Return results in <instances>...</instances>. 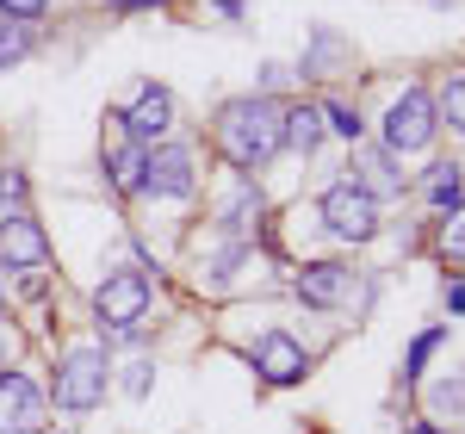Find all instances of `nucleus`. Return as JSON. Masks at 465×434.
Masks as SVG:
<instances>
[{
    "label": "nucleus",
    "instance_id": "f257e3e1",
    "mask_svg": "<svg viewBox=\"0 0 465 434\" xmlns=\"http://www.w3.org/2000/svg\"><path fill=\"white\" fill-rule=\"evenodd\" d=\"M217 149L236 174H261L286 149V100L273 94H242L217 112Z\"/></svg>",
    "mask_w": 465,
    "mask_h": 434
},
{
    "label": "nucleus",
    "instance_id": "f03ea898",
    "mask_svg": "<svg viewBox=\"0 0 465 434\" xmlns=\"http://www.w3.org/2000/svg\"><path fill=\"white\" fill-rule=\"evenodd\" d=\"M379 131H385V149L391 155H422L434 143V131H440V112H434V94L422 81H410L403 94H391V106L379 118Z\"/></svg>",
    "mask_w": 465,
    "mask_h": 434
},
{
    "label": "nucleus",
    "instance_id": "7ed1b4c3",
    "mask_svg": "<svg viewBox=\"0 0 465 434\" xmlns=\"http://www.w3.org/2000/svg\"><path fill=\"white\" fill-rule=\"evenodd\" d=\"M106 379H112V360L100 341H81L63 354L56 366V409H69V416H87V409H100L106 403Z\"/></svg>",
    "mask_w": 465,
    "mask_h": 434
},
{
    "label": "nucleus",
    "instance_id": "20e7f679",
    "mask_svg": "<svg viewBox=\"0 0 465 434\" xmlns=\"http://www.w3.org/2000/svg\"><path fill=\"white\" fill-rule=\"evenodd\" d=\"M143 317H149V280L143 273H112V280H100V291H94V323H100L106 341L143 335Z\"/></svg>",
    "mask_w": 465,
    "mask_h": 434
},
{
    "label": "nucleus",
    "instance_id": "39448f33",
    "mask_svg": "<svg viewBox=\"0 0 465 434\" xmlns=\"http://www.w3.org/2000/svg\"><path fill=\"white\" fill-rule=\"evenodd\" d=\"M317 217H322V230H329V236H335V242H372V236H379V223H385V217H379V199H372V192H360L354 181H335L329 186V192H322L317 199Z\"/></svg>",
    "mask_w": 465,
    "mask_h": 434
},
{
    "label": "nucleus",
    "instance_id": "423d86ee",
    "mask_svg": "<svg viewBox=\"0 0 465 434\" xmlns=\"http://www.w3.org/2000/svg\"><path fill=\"white\" fill-rule=\"evenodd\" d=\"M143 192H155V199H193L199 192V155L186 143H149Z\"/></svg>",
    "mask_w": 465,
    "mask_h": 434
},
{
    "label": "nucleus",
    "instance_id": "0eeeda50",
    "mask_svg": "<svg viewBox=\"0 0 465 434\" xmlns=\"http://www.w3.org/2000/svg\"><path fill=\"white\" fill-rule=\"evenodd\" d=\"M254 372H261V385H304V372H311V354H304V341L298 335H286V329H267L261 341L249 348Z\"/></svg>",
    "mask_w": 465,
    "mask_h": 434
},
{
    "label": "nucleus",
    "instance_id": "6e6552de",
    "mask_svg": "<svg viewBox=\"0 0 465 434\" xmlns=\"http://www.w3.org/2000/svg\"><path fill=\"white\" fill-rule=\"evenodd\" d=\"M292 291H298L311 311H341V304H354L360 280H354L348 261H304L298 280H292Z\"/></svg>",
    "mask_w": 465,
    "mask_h": 434
},
{
    "label": "nucleus",
    "instance_id": "1a4fd4ad",
    "mask_svg": "<svg viewBox=\"0 0 465 434\" xmlns=\"http://www.w3.org/2000/svg\"><path fill=\"white\" fill-rule=\"evenodd\" d=\"M112 131H106V181L118 199H137L143 192V168H149V143H137L124 124H118V112H106Z\"/></svg>",
    "mask_w": 465,
    "mask_h": 434
},
{
    "label": "nucleus",
    "instance_id": "9d476101",
    "mask_svg": "<svg viewBox=\"0 0 465 434\" xmlns=\"http://www.w3.org/2000/svg\"><path fill=\"white\" fill-rule=\"evenodd\" d=\"M50 267V236L32 212L0 223V273H44Z\"/></svg>",
    "mask_w": 465,
    "mask_h": 434
},
{
    "label": "nucleus",
    "instance_id": "9b49d317",
    "mask_svg": "<svg viewBox=\"0 0 465 434\" xmlns=\"http://www.w3.org/2000/svg\"><path fill=\"white\" fill-rule=\"evenodd\" d=\"M354 174L348 181L360 186V192H372V199H403V155H391L385 143H354V162H348Z\"/></svg>",
    "mask_w": 465,
    "mask_h": 434
},
{
    "label": "nucleus",
    "instance_id": "f8f14e48",
    "mask_svg": "<svg viewBox=\"0 0 465 434\" xmlns=\"http://www.w3.org/2000/svg\"><path fill=\"white\" fill-rule=\"evenodd\" d=\"M261 223H267V205H261V192H254V174H236L230 192L217 199V230H223L230 242H254Z\"/></svg>",
    "mask_w": 465,
    "mask_h": 434
},
{
    "label": "nucleus",
    "instance_id": "ddd939ff",
    "mask_svg": "<svg viewBox=\"0 0 465 434\" xmlns=\"http://www.w3.org/2000/svg\"><path fill=\"white\" fill-rule=\"evenodd\" d=\"M118 124H124L137 143H168V131H174V94L155 87V81H143V94L118 112Z\"/></svg>",
    "mask_w": 465,
    "mask_h": 434
},
{
    "label": "nucleus",
    "instance_id": "4468645a",
    "mask_svg": "<svg viewBox=\"0 0 465 434\" xmlns=\"http://www.w3.org/2000/svg\"><path fill=\"white\" fill-rule=\"evenodd\" d=\"M44 429V391L25 372H0V434H32Z\"/></svg>",
    "mask_w": 465,
    "mask_h": 434
},
{
    "label": "nucleus",
    "instance_id": "2eb2a0df",
    "mask_svg": "<svg viewBox=\"0 0 465 434\" xmlns=\"http://www.w3.org/2000/svg\"><path fill=\"white\" fill-rule=\"evenodd\" d=\"M416 192H422V205H429L434 217H447L453 205H465V168H460V162H434Z\"/></svg>",
    "mask_w": 465,
    "mask_h": 434
},
{
    "label": "nucleus",
    "instance_id": "dca6fc26",
    "mask_svg": "<svg viewBox=\"0 0 465 434\" xmlns=\"http://www.w3.org/2000/svg\"><path fill=\"white\" fill-rule=\"evenodd\" d=\"M322 137H329L322 106H311V100H292V106H286V149H292V155H317Z\"/></svg>",
    "mask_w": 465,
    "mask_h": 434
},
{
    "label": "nucleus",
    "instance_id": "f3484780",
    "mask_svg": "<svg viewBox=\"0 0 465 434\" xmlns=\"http://www.w3.org/2000/svg\"><path fill=\"white\" fill-rule=\"evenodd\" d=\"M348 69V44L335 32H311V50H304V81H335V74Z\"/></svg>",
    "mask_w": 465,
    "mask_h": 434
},
{
    "label": "nucleus",
    "instance_id": "a211bd4d",
    "mask_svg": "<svg viewBox=\"0 0 465 434\" xmlns=\"http://www.w3.org/2000/svg\"><path fill=\"white\" fill-rule=\"evenodd\" d=\"M32 212V181H25V168H0V223H13V217Z\"/></svg>",
    "mask_w": 465,
    "mask_h": 434
},
{
    "label": "nucleus",
    "instance_id": "6ab92c4d",
    "mask_svg": "<svg viewBox=\"0 0 465 434\" xmlns=\"http://www.w3.org/2000/svg\"><path fill=\"white\" fill-rule=\"evenodd\" d=\"M434 112H440V124H453L465 137V69H447L440 94H434Z\"/></svg>",
    "mask_w": 465,
    "mask_h": 434
},
{
    "label": "nucleus",
    "instance_id": "aec40b11",
    "mask_svg": "<svg viewBox=\"0 0 465 434\" xmlns=\"http://www.w3.org/2000/svg\"><path fill=\"white\" fill-rule=\"evenodd\" d=\"M440 341H447V329H422V335L410 341V354H403V385H416V379L429 372V360L440 354Z\"/></svg>",
    "mask_w": 465,
    "mask_h": 434
},
{
    "label": "nucleus",
    "instance_id": "412c9836",
    "mask_svg": "<svg viewBox=\"0 0 465 434\" xmlns=\"http://www.w3.org/2000/svg\"><path fill=\"white\" fill-rule=\"evenodd\" d=\"M25 56H32V25H19V19H0V69L25 63Z\"/></svg>",
    "mask_w": 465,
    "mask_h": 434
},
{
    "label": "nucleus",
    "instance_id": "4be33fe9",
    "mask_svg": "<svg viewBox=\"0 0 465 434\" xmlns=\"http://www.w3.org/2000/svg\"><path fill=\"white\" fill-rule=\"evenodd\" d=\"M322 124H329L335 137H348V143H360V131H366V118H360L348 100H322Z\"/></svg>",
    "mask_w": 465,
    "mask_h": 434
},
{
    "label": "nucleus",
    "instance_id": "5701e85b",
    "mask_svg": "<svg viewBox=\"0 0 465 434\" xmlns=\"http://www.w3.org/2000/svg\"><path fill=\"white\" fill-rule=\"evenodd\" d=\"M465 416V372L460 379H440V385H429V416Z\"/></svg>",
    "mask_w": 465,
    "mask_h": 434
},
{
    "label": "nucleus",
    "instance_id": "b1692460",
    "mask_svg": "<svg viewBox=\"0 0 465 434\" xmlns=\"http://www.w3.org/2000/svg\"><path fill=\"white\" fill-rule=\"evenodd\" d=\"M440 254L447 261H465V205H453L447 223H440Z\"/></svg>",
    "mask_w": 465,
    "mask_h": 434
},
{
    "label": "nucleus",
    "instance_id": "393cba45",
    "mask_svg": "<svg viewBox=\"0 0 465 434\" xmlns=\"http://www.w3.org/2000/svg\"><path fill=\"white\" fill-rule=\"evenodd\" d=\"M44 6H50V0H0V13H6V19H19V25L44 19Z\"/></svg>",
    "mask_w": 465,
    "mask_h": 434
},
{
    "label": "nucleus",
    "instance_id": "a878e982",
    "mask_svg": "<svg viewBox=\"0 0 465 434\" xmlns=\"http://www.w3.org/2000/svg\"><path fill=\"white\" fill-rule=\"evenodd\" d=\"M124 385H131V398H143V391H149V360L131 366V372H124Z\"/></svg>",
    "mask_w": 465,
    "mask_h": 434
},
{
    "label": "nucleus",
    "instance_id": "bb28decb",
    "mask_svg": "<svg viewBox=\"0 0 465 434\" xmlns=\"http://www.w3.org/2000/svg\"><path fill=\"white\" fill-rule=\"evenodd\" d=\"M112 13H155V6H168V0H106Z\"/></svg>",
    "mask_w": 465,
    "mask_h": 434
},
{
    "label": "nucleus",
    "instance_id": "cd10ccee",
    "mask_svg": "<svg viewBox=\"0 0 465 434\" xmlns=\"http://www.w3.org/2000/svg\"><path fill=\"white\" fill-rule=\"evenodd\" d=\"M447 311L465 317V280H447Z\"/></svg>",
    "mask_w": 465,
    "mask_h": 434
},
{
    "label": "nucleus",
    "instance_id": "c85d7f7f",
    "mask_svg": "<svg viewBox=\"0 0 465 434\" xmlns=\"http://www.w3.org/2000/svg\"><path fill=\"white\" fill-rule=\"evenodd\" d=\"M410 434H440V429H434L429 416H422V422H410Z\"/></svg>",
    "mask_w": 465,
    "mask_h": 434
},
{
    "label": "nucleus",
    "instance_id": "c756f323",
    "mask_svg": "<svg viewBox=\"0 0 465 434\" xmlns=\"http://www.w3.org/2000/svg\"><path fill=\"white\" fill-rule=\"evenodd\" d=\"M6 354H13V335H0V372H6Z\"/></svg>",
    "mask_w": 465,
    "mask_h": 434
},
{
    "label": "nucleus",
    "instance_id": "7c9ffc66",
    "mask_svg": "<svg viewBox=\"0 0 465 434\" xmlns=\"http://www.w3.org/2000/svg\"><path fill=\"white\" fill-rule=\"evenodd\" d=\"M0 323H6V286H0Z\"/></svg>",
    "mask_w": 465,
    "mask_h": 434
}]
</instances>
